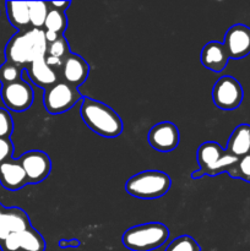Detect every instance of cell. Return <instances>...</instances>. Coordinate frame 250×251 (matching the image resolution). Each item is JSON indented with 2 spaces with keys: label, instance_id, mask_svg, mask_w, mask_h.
Masks as SVG:
<instances>
[{
  "label": "cell",
  "instance_id": "cell-24",
  "mask_svg": "<svg viewBox=\"0 0 250 251\" xmlns=\"http://www.w3.org/2000/svg\"><path fill=\"white\" fill-rule=\"evenodd\" d=\"M70 53V47L64 36L59 37L53 43H49L48 48H47V55L61 59V60H64Z\"/></svg>",
  "mask_w": 250,
  "mask_h": 251
},
{
  "label": "cell",
  "instance_id": "cell-29",
  "mask_svg": "<svg viewBox=\"0 0 250 251\" xmlns=\"http://www.w3.org/2000/svg\"><path fill=\"white\" fill-rule=\"evenodd\" d=\"M46 63L48 64L53 70H55V69L63 68L64 60H61V59H58V58H53V56L46 55Z\"/></svg>",
  "mask_w": 250,
  "mask_h": 251
},
{
  "label": "cell",
  "instance_id": "cell-32",
  "mask_svg": "<svg viewBox=\"0 0 250 251\" xmlns=\"http://www.w3.org/2000/svg\"><path fill=\"white\" fill-rule=\"evenodd\" d=\"M1 211H2V208H1V207H0V212H1Z\"/></svg>",
  "mask_w": 250,
  "mask_h": 251
},
{
  "label": "cell",
  "instance_id": "cell-1",
  "mask_svg": "<svg viewBox=\"0 0 250 251\" xmlns=\"http://www.w3.org/2000/svg\"><path fill=\"white\" fill-rule=\"evenodd\" d=\"M48 43L44 29L29 28L17 32L5 47L6 61L24 69L39 58H46Z\"/></svg>",
  "mask_w": 250,
  "mask_h": 251
},
{
  "label": "cell",
  "instance_id": "cell-20",
  "mask_svg": "<svg viewBox=\"0 0 250 251\" xmlns=\"http://www.w3.org/2000/svg\"><path fill=\"white\" fill-rule=\"evenodd\" d=\"M66 27H68V16H66L65 11L50 7L48 15H47L46 24H44V31H50L58 36H63Z\"/></svg>",
  "mask_w": 250,
  "mask_h": 251
},
{
  "label": "cell",
  "instance_id": "cell-3",
  "mask_svg": "<svg viewBox=\"0 0 250 251\" xmlns=\"http://www.w3.org/2000/svg\"><path fill=\"white\" fill-rule=\"evenodd\" d=\"M238 159L239 158L223 150L217 142H203L198 150L199 171L191 173V179H199L203 176H216L225 172L234 179Z\"/></svg>",
  "mask_w": 250,
  "mask_h": 251
},
{
  "label": "cell",
  "instance_id": "cell-10",
  "mask_svg": "<svg viewBox=\"0 0 250 251\" xmlns=\"http://www.w3.org/2000/svg\"><path fill=\"white\" fill-rule=\"evenodd\" d=\"M149 144L158 152H171L178 147L180 134L174 123L162 122L151 127L149 132Z\"/></svg>",
  "mask_w": 250,
  "mask_h": 251
},
{
  "label": "cell",
  "instance_id": "cell-25",
  "mask_svg": "<svg viewBox=\"0 0 250 251\" xmlns=\"http://www.w3.org/2000/svg\"><path fill=\"white\" fill-rule=\"evenodd\" d=\"M14 130V122L7 112L4 108H0V139H10Z\"/></svg>",
  "mask_w": 250,
  "mask_h": 251
},
{
  "label": "cell",
  "instance_id": "cell-30",
  "mask_svg": "<svg viewBox=\"0 0 250 251\" xmlns=\"http://www.w3.org/2000/svg\"><path fill=\"white\" fill-rule=\"evenodd\" d=\"M70 4H71L70 1H50L49 2L50 7H53V9L63 10V11H65V9H68V7L70 6Z\"/></svg>",
  "mask_w": 250,
  "mask_h": 251
},
{
  "label": "cell",
  "instance_id": "cell-5",
  "mask_svg": "<svg viewBox=\"0 0 250 251\" xmlns=\"http://www.w3.org/2000/svg\"><path fill=\"white\" fill-rule=\"evenodd\" d=\"M171 176L161 171H144L132 176L125 184L129 195L141 200H154L166 195L171 189Z\"/></svg>",
  "mask_w": 250,
  "mask_h": 251
},
{
  "label": "cell",
  "instance_id": "cell-4",
  "mask_svg": "<svg viewBox=\"0 0 250 251\" xmlns=\"http://www.w3.org/2000/svg\"><path fill=\"white\" fill-rule=\"evenodd\" d=\"M169 238L167 226L159 222L144 223L125 230L122 243L131 251H152L161 248Z\"/></svg>",
  "mask_w": 250,
  "mask_h": 251
},
{
  "label": "cell",
  "instance_id": "cell-31",
  "mask_svg": "<svg viewBox=\"0 0 250 251\" xmlns=\"http://www.w3.org/2000/svg\"><path fill=\"white\" fill-rule=\"evenodd\" d=\"M44 34H46V41L48 44L53 43V42H55L59 37H61V36H58V34L54 33V32H50V31H44Z\"/></svg>",
  "mask_w": 250,
  "mask_h": 251
},
{
  "label": "cell",
  "instance_id": "cell-6",
  "mask_svg": "<svg viewBox=\"0 0 250 251\" xmlns=\"http://www.w3.org/2000/svg\"><path fill=\"white\" fill-rule=\"evenodd\" d=\"M82 100V95L78 92L77 88L68 85L64 81H58L53 86L46 88L43 95L44 108L53 115L68 112Z\"/></svg>",
  "mask_w": 250,
  "mask_h": 251
},
{
  "label": "cell",
  "instance_id": "cell-26",
  "mask_svg": "<svg viewBox=\"0 0 250 251\" xmlns=\"http://www.w3.org/2000/svg\"><path fill=\"white\" fill-rule=\"evenodd\" d=\"M234 179H240V180L250 183V153L238 159Z\"/></svg>",
  "mask_w": 250,
  "mask_h": 251
},
{
  "label": "cell",
  "instance_id": "cell-23",
  "mask_svg": "<svg viewBox=\"0 0 250 251\" xmlns=\"http://www.w3.org/2000/svg\"><path fill=\"white\" fill-rule=\"evenodd\" d=\"M164 251H201V248L190 235H180L172 240Z\"/></svg>",
  "mask_w": 250,
  "mask_h": 251
},
{
  "label": "cell",
  "instance_id": "cell-17",
  "mask_svg": "<svg viewBox=\"0 0 250 251\" xmlns=\"http://www.w3.org/2000/svg\"><path fill=\"white\" fill-rule=\"evenodd\" d=\"M6 15L10 24L19 29V32L29 29V12H28V1H7Z\"/></svg>",
  "mask_w": 250,
  "mask_h": 251
},
{
  "label": "cell",
  "instance_id": "cell-18",
  "mask_svg": "<svg viewBox=\"0 0 250 251\" xmlns=\"http://www.w3.org/2000/svg\"><path fill=\"white\" fill-rule=\"evenodd\" d=\"M2 220L6 226L9 233H21L31 228V222L25 211L21 208H4L2 210Z\"/></svg>",
  "mask_w": 250,
  "mask_h": 251
},
{
  "label": "cell",
  "instance_id": "cell-15",
  "mask_svg": "<svg viewBox=\"0 0 250 251\" xmlns=\"http://www.w3.org/2000/svg\"><path fill=\"white\" fill-rule=\"evenodd\" d=\"M26 73L29 80L43 90L50 87L59 81L58 74L46 63V58H39L29 64L26 69Z\"/></svg>",
  "mask_w": 250,
  "mask_h": 251
},
{
  "label": "cell",
  "instance_id": "cell-22",
  "mask_svg": "<svg viewBox=\"0 0 250 251\" xmlns=\"http://www.w3.org/2000/svg\"><path fill=\"white\" fill-rule=\"evenodd\" d=\"M22 73L24 69L6 61L0 66V82L4 86L20 81L22 78Z\"/></svg>",
  "mask_w": 250,
  "mask_h": 251
},
{
  "label": "cell",
  "instance_id": "cell-12",
  "mask_svg": "<svg viewBox=\"0 0 250 251\" xmlns=\"http://www.w3.org/2000/svg\"><path fill=\"white\" fill-rule=\"evenodd\" d=\"M88 74H90V65L82 56L70 53L64 59L61 75H63V81L68 85L77 88L87 80Z\"/></svg>",
  "mask_w": 250,
  "mask_h": 251
},
{
  "label": "cell",
  "instance_id": "cell-27",
  "mask_svg": "<svg viewBox=\"0 0 250 251\" xmlns=\"http://www.w3.org/2000/svg\"><path fill=\"white\" fill-rule=\"evenodd\" d=\"M14 144L10 139H0V164L12 158Z\"/></svg>",
  "mask_w": 250,
  "mask_h": 251
},
{
  "label": "cell",
  "instance_id": "cell-14",
  "mask_svg": "<svg viewBox=\"0 0 250 251\" xmlns=\"http://www.w3.org/2000/svg\"><path fill=\"white\" fill-rule=\"evenodd\" d=\"M0 183L6 190L16 191L26 186L27 176L19 159H9L0 164Z\"/></svg>",
  "mask_w": 250,
  "mask_h": 251
},
{
  "label": "cell",
  "instance_id": "cell-28",
  "mask_svg": "<svg viewBox=\"0 0 250 251\" xmlns=\"http://www.w3.org/2000/svg\"><path fill=\"white\" fill-rule=\"evenodd\" d=\"M59 248L61 249H66V248H78L81 245L80 240L77 239H71V240H66V239H61L59 240Z\"/></svg>",
  "mask_w": 250,
  "mask_h": 251
},
{
  "label": "cell",
  "instance_id": "cell-2",
  "mask_svg": "<svg viewBox=\"0 0 250 251\" xmlns=\"http://www.w3.org/2000/svg\"><path fill=\"white\" fill-rule=\"evenodd\" d=\"M81 102V118L93 132L105 139H115L122 134L123 120L109 105L90 97H83Z\"/></svg>",
  "mask_w": 250,
  "mask_h": 251
},
{
  "label": "cell",
  "instance_id": "cell-7",
  "mask_svg": "<svg viewBox=\"0 0 250 251\" xmlns=\"http://www.w3.org/2000/svg\"><path fill=\"white\" fill-rule=\"evenodd\" d=\"M244 91L237 78L222 76L216 81L212 88V100L222 110H234L242 104Z\"/></svg>",
  "mask_w": 250,
  "mask_h": 251
},
{
  "label": "cell",
  "instance_id": "cell-11",
  "mask_svg": "<svg viewBox=\"0 0 250 251\" xmlns=\"http://www.w3.org/2000/svg\"><path fill=\"white\" fill-rule=\"evenodd\" d=\"M229 59L239 60L250 54V27L245 25H233L225 32L223 41Z\"/></svg>",
  "mask_w": 250,
  "mask_h": 251
},
{
  "label": "cell",
  "instance_id": "cell-9",
  "mask_svg": "<svg viewBox=\"0 0 250 251\" xmlns=\"http://www.w3.org/2000/svg\"><path fill=\"white\" fill-rule=\"evenodd\" d=\"M27 176L28 184H38L46 180L51 171V161L43 151L25 152L19 158Z\"/></svg>",
  "mask_w": 250,
  "mask_h": 251
},
{
  "label": "cell",
  "instance_id": "cell-19",
  "mask_svg": "<svg viewBox=\"0 0 250 251\" xmlns=\"http://www.w3.org/2000/svg\"><path fill=\"white\" fill-rule=\"evenodd\" d=\"M46 242L41 233L34 228H28L19 233V251H44Z\"/></svg>",
  "mask_w": 250,
  "mask_h": 251
},
{
  "label": "cell",
  "instance_id": "cell-21",
  "mask_svg": "<svg viewBox=\"0 0 250 251\" xmlns=\"http://www.w3.org/2000/svg\"><path fill=\"white\" fill-rule=\"evenodd\" d=\"M49 2L46 1H28V12H29V24L31 28L43 29L46 24L47 15H48Z\"/></svg>",
  "mask_w": 250,
  "mask_h": 251
},
{
  "label": "cell",
  "instance_id": "cell-16",
  "mask_svg": "<svg viewBox=\"0 0 250 251\" xmlns=\"http://www.w3.org/2000/svg\"><path fill=\"white\" fill-rule=\"evenodd\" d=\"M225 151L237 158L250 153V125L240 124L233 130L227 142Z\"/></svg>",
  "mask_w": 250,
  "mask_h": 251
},
{
  "label": "cell",
  "instance_id": "cell-8",
  "mask_svg": "<svg viewBox=\"0 0 250 251\" xmlns=\"http://www.w3.org/2000/svg\"><path fill=\"white\" fill-rule=\"evenodd\" d=\"M0 95H1L5 107L16 113L29 109L34 100L33 90L29 83H27L22 78L14 83L2 86Z\"/></svg>",
  "mask_w": 250,
  "mask_h": 251
},
{
  "label": "cell",
  "instance_id": "cell-13",
  "mask_svg": "<svg viewBox=\"0 0 250 251\" xmlns=\"http://www.w3.org/2000/svg\"><path fill=\"white\" fill-rule=\"evenodd\" d=\"M229 56L223 43L217 41L205 44L200 53V61L206 69L213 73H222L227 66Z\"/></svg>",
  "mask_w": 250,
  "mask_h": 251
}]
</instances>
